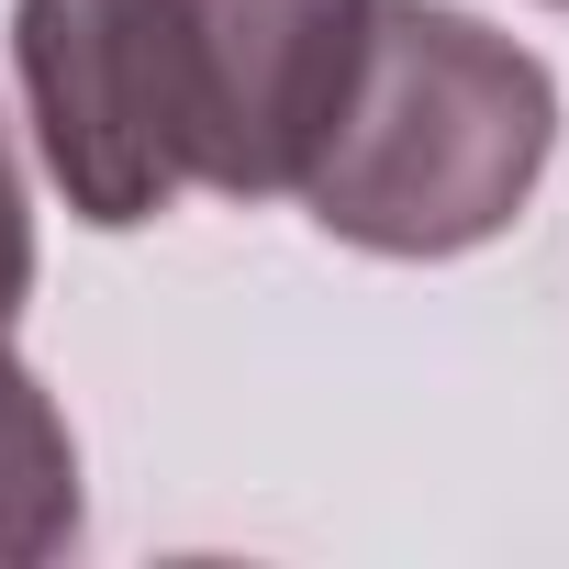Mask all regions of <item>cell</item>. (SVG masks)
Returning <instances> with one entry per match:
<instances>
[{"instance_id":"3957f363","label":"cell","mask_w":569,"mask_h":569,"mask_svg":"<svg viewBox=\"0 0 569 569\" xmlns=\"http://www.w3.org/2000/svg\"><path fill=\"white\" fill-rule=\"evenodd\" d=\"M23 302H34V212H23L12 134H0V569H34V558L79 547V436L12 347Z\"/></svg>"},{"instance_id":"6da1fadb","label":"cell","mask_w":569,"mask_h":569,"mask_svg":"<svg viewBox=\"0 0 569 569\" xmlns=\"http://www.w3.org/2000/svg\"><path fill=\"white\" fill-rule=\"evenodd\" d=\"M369 0H12L46 179L79 223L134 234L179 190H302Z\"/></svg>"},{"instance_id":"7a4b0ae2","label":"cell","mask_w":569,"mask_h":569,"mask_svg":"<svg viewBox=\"0 0 569 569\" xmlns=\"http://www.w3.org/2000/svg\"><path fill=\"white\" fill-rule=\"evenodd\" d=\"M558 157V79L447 0H369L347 101L302 168V212L358 257L491 246Z\"/></svg>"},{"instance_id":"277c9868","label":"cell","mask_w":569,"mask_h":569,"mask_svg":"<svg viewBox=\"0 0 569 569\" xmlns=\"http://www.w3.org/2000/svg\"><path fill=\"white\" fill-rule=\"evenodd\" d=\"M558 12H569V0H558Z\"/></svg>"}]
</instances>
